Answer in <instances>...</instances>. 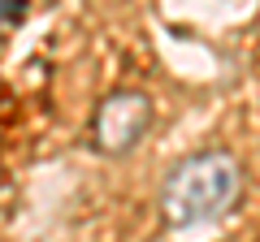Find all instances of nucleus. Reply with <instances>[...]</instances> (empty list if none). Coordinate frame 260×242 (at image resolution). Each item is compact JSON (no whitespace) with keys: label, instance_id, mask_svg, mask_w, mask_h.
Masks as SVG:
<instances>
[{"label":"nucleus","instance_id":"1","mask_svg":"<svg viewBox=\"0 0 260 242\" xmlns=\"http://www.w3.org/2000/svg\"><path fill=\"white\" fill-rule=\"evenodd\" d=\"M243 173L230 151H195L160 186V212L169 229H200L213 225L239 204Z\"/></svg>","mask_w":260,"mask_h":242},{"label":"nucleus","instance_id":"2","mask_svg":"<svg viewBox=\"0 0 260 242\" xmlns=\"http://www.w3.org/2000/svg\"><path fill=\"white\" fill-rule=\"evenodd\" d=\"M148 121H152V104L143 91H113L95 108V121H91L95 147L109 151V156H121V151H130L143 139Z\"/></svg>","mask_w":260,"mask_h":242},{"label":"nucleus","instance_id":"3","mask_svg":"<svg viewBox=\"0 0 260 242\" xmlns=\"http://www.w3.org/2000/svg\"><path fill=\"white\" fill-rule=\"evenodd\" d=\"M26 18V0H5V26H18Z\"/></svg>","mask_w":260,"mask_h":242}]
</instances>
